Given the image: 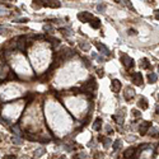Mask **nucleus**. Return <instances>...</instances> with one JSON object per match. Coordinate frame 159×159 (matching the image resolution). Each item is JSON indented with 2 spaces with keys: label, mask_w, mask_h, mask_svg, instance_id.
<instances>
[{
  "label": "nucleus",
  "mask_w": 159,
  "mask_h": 159,
  "mask_svg": "<svg viewBox=\"0 0 159 159\" xmlns=\"http://www.w3.org/2000/svg\"><path fill=\"white\" fill-rule=\"evenodd\" d=\"M15 78H17V75H15V74H14L13 71H10V73H9V76H8V80H12V79H15Z\"/></svg>",
  "instance_id": "7c9ffc66"
},
{
  "label": "nucleus",
  "mask_w": 159,
  "mask_h": 159,
  "mask_svg": "<svg viewBox=\"0 0 159 159\" xmlns=\"http://www.w3.org/2000/svg\"><path fill=\"white\" fill-rule=\"evenodd\" d=\"M158 98H159V95H158Z\"/></svg>",
  "instance_id": "a18cd8bd"
},
{
  "label": "nucleus",
  "mask_w": 159,
  "mask_h": 159,
  "mask_svg": "<svg viewBox=\"0 0 159 159\" xmlns=\"http://www.w3.org/2000/svg\"><path fill=\"white\" fill-rule=\"evenodd\" d=\"M38 141H40V143H42V144H46V143H49V141H50V139H49V138H46V136H42V138H40V139H38Z\"/></svg>",
  "instance_id": "cd10ccee"
},
{
  "label": "nucleus",
  "mask_w": 159,
  "mask_h": 159,
  "mask_svg": "<svg viewBox=\"0 0 159 159\" xmlns=\"http://www.w3.org/2000/svg\"><path fill=\"white\" fill-rule=\"evenodd\" d=\"M97 74H98V76H99V78H102V76H103V70H102V69L97 70Z\"/></svg>",
  "instance_id": "c9c22d12"
},
{
  "label": "nucleus",
  "mask_w": 159,
  "mask_h": 159,
  "mask_svg": "<svg viewBox=\"0 0 159 159\" xmlns=\"http://www.w3.org/2000/svg\"><path fill=\"white\" fill-rule=\"evenodd\" d=\"M121 145H122V141H121V140H116V141L113 143V150H118L121 148Z\"/></svg>",
  "instance_id": "aec40b11"
},
{
  "label": "nucleus",
  "mask_w": 159,
  "mask_h": 159,
  "mask_svg": "<svg viewBox=\"0 0 159 159\" xmlns=\"http://www.w3.org/2000/svg\"><path fill=\"white\" fill-rule=\"evenodd\" d=\"M9 33V29L8 28H5V27H0V35H8Z\"/></svg>",
  "instance_id": "a878e982"
},
{
  "label": "nucleus",
  "mask_w": 159,
  "mask_h": 159,
  "mask_svg": "<svg viewBox=\"0 0 159 159\" xmlns=\"http://www.w3.org/2000/svg\"><path fill=\"white\" fill-rule=\"evenodd\" d=\"M135 148H129V149H126V150H125V153H124V155H125V157H126L127 159L129 158H131L132 157V155H135Z\"/></svg>",
  "instance_id": "f8f14e48"
},
{
  "label": "nucleus",
  "mask_w": 159,
  "mask_h": 159,
  "mask_svg": "<svg viewBox=\"0 0 159 159\" xmlns=\"http://www.w3.org/2000/svg\"><path fill=\"white\" fill-rule=\"evenodd\" d=\"M43 29H45L46 32H52V27H51L50 24H45L43 25Z\"/></svg>",
  "instance_id": "c756f323"
},
{
  "label": "nucleus",
  "mask_w": 159,
  "mask_h": 159,
  "mask_svg": "<svg viewBox=\"0 0 159 159\" xmlns=\"http://www.w3.org/2000/svg\"><path fill=\"white\" fill-rule=\"evenodd\" d=\"M134 95H135V90L132 89V88L127 87L126 89H125V99H126V101H130V99H132Z\"/></svg>",
  "instance_id": "1a4fd4ad"
},
{
  "label": "nucleus",
  "mask_w": 159,
  "mask_h": 159,
  "mask_svg": "<svg viewBox=\"0 0 159 159\" xmlns=\"http://www.w3.org/2000/svg\"><path fill=\"white\" fill-rule=\"evenodd\" d=\"M155 112L159 114V104H157V107H155Z\"/></svg>",
  "instance_id": "a19ab883"
},
{
  "label": "nucleus",
  "mask_w": 159,
  "mask_h": 159,
  "mask_svg": "<svg viewBox=\"0 0 159 159\" xmlns=\"http://www.w3.org/2000/svg\"><path fill=\"white\" fill-rule=\"evenodd\" d=\"M89 24H90V27H92V28L98 29L99 27H101V20H99L98 18H93V19L89 22Z\"/></svg>",
  "instance_id": "9b49d317"
},
{
  "label": "nucleus",
  "mask_w": 159,
  "mask_h": 159,
  "mask_svg": "<svg viewBox=\"0 0 159 159\" xmlns=\"http://www.w3.org/2000/svg\"><path fill=\"white\" fill-rule=\"evenodd\" d=\"M46 40H47L49 42H51V43H52L54 46H59V45H60V40H59V38H55V37H51V36H49V37H46Z\"/></svg>",
  "instance_id": "4468645a"
},
{
  "label": "nucleus",
  "mask_w": 159,
  "mask_h": 159,
  "mask_svg": "<svg viewBox=\"0 0 159 159\" xmlns=\"http://www.w3.org/2000/svg\"><path fill=\"white\" fill-rule=\"evenodd\" d=\"M157 79H158V75L155 73L148 74V82H149V83H155V82H157Z\"/></svg>",
  "instance_id": "dca6fc26"
},
{
  "label": "nucleus",
  "mask_w": 159,
  "mask_h": 159,
  "mask_svg": "<svg viewBox=\"0 0 159 159\" xmlns=\"http://www.w3.org/2000/svg\"><path fill=\"white\" fill-rule=\"evenodd\" d=\"M111 89H112V92H114V93H118L121 89V82L118 79H113L112 82H111Z\"/></svg>",
  "instance_id": "0eeeda50"
},
{
  "label": "nucleus",
  "mask_w": 159,
  "mask_h": 159,
  "mask_svg": "<svg viewBox=\"0 0 159 159\" xmlns=\"http://www.w3.org/2000/svg\"><path fill=\"white\" fill-rule=\"evenodd\" d=\"M93 15H92V13H88V12H82L78 14V19L80 22H83V23H89V22L93 19Z\"/></svg>",
  "instance_id": "f03ea898"
},
{
  "label": "nucleus",
  "mask_w": 159,
  "mask_h": 159,
  "mask_svg": "<svg viewBox=\"0 0 159 159\" xmlns=\"http://www.w3.org/2000/svg\"><path fill=\"white\" fill-rule=\"evenodd\" d=\"M17 157H15V155H12V154H10V155H4V159H15Z\"/></svg>",
  "instance_id": "72a5a7b5"
},
{
  "label": "nucleus",
  "mask_w": 159,
  "mask_h": 159,
  "mask_svg": "<svg viewBox=\"0 0 159 159\" xmlns=\"http://www.w3.org/2000/svg\"><path fill=\"white\" fill-rule=\"evenodd\" d=\"M42 154H45V149H43V148H40V149L36 150V155H37V157H41Z\"/></svg>",
  "instance_id": "bb28decb"
},
{
  "label": "nucleus",
  "mask_w": 159,
  "mask_h": 159,
  "mask_svg": "<svg viewBox=\"0 0 159 159\" xmlns=\"http://www.w3.org/2000/svg\"><path fill=\"white\" fill-rule=\"evenodd\" d=\"M95 47H97L99 52L103 54L104 56H108V55H109V50L107 49V47L103 45V43H101V42H95Z\"/></svg>",
  "instance_id": "6e6552de"
},
{
  "label": "nucleus",
  "mask_w": 159,
  "mask_h": 159,
  "mask_svg": "<svg viewBox=\"0 0 159 159\" xmlns=\"http://www.w3.org/2000/svg\"><path fill=\"white\" fill-rule=\"evenodd\" d=\"M132 113H134V116H136V117H140V116H141V113H140L139 112V111H136V109H132Z\"/></svg>",
  "instance_id": "f704fd0d"
},
{
  "label": "nucleus",
  "mask_w": 159,
  "mask_h": 159,
  "mask_svg": "<svg viewBox=\"0 0 159 159\" xmlns=\"http://www.w3.org/2000/svg\"><path fill=\"white\" fill-rule=\"evenodd\" d=\"M158 71H159V66H158Z\"/></svg>",
  "instance_id": "c03bdc74"
},
{
  "label": "nucleus",
  "mask_w": 159,
  "mask_h": 159,
  "mask_svg": "<svg viewBox=\"0 0 159 159\" xmlns=\"http://www.w3.org/2000/svg\"><path fill=\"white\" fill-rule=\"evenodd\" d=\"M101 127H102V118H97L93 124V129L95 131H98V130H101Z\"/></svg>",
  "instance_id": "2eb2a0df"
},
{
  "label": "nucleus",
  "mask_w": 159,
  "mask_h": 159,
  "mask_svg": "<svg viewBox=\"0 0 159 159\" xmlns=\"http://www.w3.org/2000/svg\"><path fill=\"white\" fill-rule=\"evenodd\" d=\"M3 14H5V10L4 9H0V15H3Z\"/></svg>",
  "instance_id": "37998d69"
},
{
  "label": "nucleus",
  "mask_w": 159,
  "mask_h": 159,
  "mask_svg": "<svg viewBox=\"0 0 159 159\" xmlns=\"http://www.w3.org/2000/svg\"><path fill=\"white\" fill-rule=\"evenodd\" d=\"M35 97H36V95L33 94V93H28L27 95H25L24 99H25V102H27V104H29V103H31L33 99H35Z\"/></svg>",
  "instance_id": "a211bd4d"
},
{
  "label": "nucleus",
  "mask_w": 159,
  "mask_h": 159,
  "mask_svg": "<svg viewBox=\"0 0 159 159\" xmlns=\"http://www.w3.org/2000/svg\"><path fill=\"white\" fill-rule=\"evenodd\" d=\"M138 104H139V107H140L141 109H146V108H148V101H146V99L144 98V97L139 99Z\"/></svg>",
  "instance_id": "ddd939ff"
},
{
  "label": "nucleus",
  "mask_w": 159,
  "mask_h": 159,
  "mask_svg": "<svg viewBox=\"0 0 159 159\" xmlns=\"http://www.w3.org/2000/svg\"><path fill=\"white\" fill-rule=\"evenodd\" d=\"M95 88H97V84H95L94 78H90L88 82H85L82 85V90L83 92H90V90H94Z\"/></svg>",
  "instance_id": "f257e3e1"
},
{
  "label": "nucleus",
  "mask_w": 159,
  "mask_h": 159,
  "mask_svg": "<svg viewBox=\"0 0 159 159\" xmlns=\"http://www.w3.org/2000/svg\"><path fill=\"white\" fill-rule=\"evenodd\" d=\"M12 129H13V131L15 132L17 135H19V134H20V131H19V127H18V126H13Z\"/></svg>",
  "instance_id": "473e14b6"
},
{
  "label": "nucleus",
  "mask_w": 159,
  "mask_h": 159,
  "mask_svg": "<svg viewBox=\"0 0 159 159\" xmlns=\"http://www.w3.org/2000/svg\"><path fill=\"white\" fill-rule=\"evenodd\" d=\"M79 159H87L85 153H80V154H79Z\"/></svg>",
  "instance_id": "e433bc0d"
},
{
  "label": "nucleus",
  "mask_w": 159,
  "mask_h": 159,
  "mask_svg": "<svg viewBox=\"0 0 159 159\" xmlns=\"http://www.w3.org/2000/svg\"><path fill=\"white\" fill-rule=\"evenodd\" d=\"M24 138L27 139V140H29V141H37V140L40 139V138H37V136H33L32 134H25Z\"/></svg>",
  "instance_id": "6ab92c4d"
},
{
  "label": "nucleus",
  "mask_w": 159,
  "mask_h": 159,
  "mask_svg": "<svg viewBox=\"0 0 159 159\" xmlns=\"http://www.w3.org/2000/svg\"><path fill=\"white\" fill-rule=\"evenodd\" d=\"M12 141H13L14 145H20V144H22V139L18 138V136H14V138L12 139Z\"/></svg>",
  "instance_id": "412c9836"
},
{
  "label": "nucleus",
  "mask_w": 159,
  "mask_h": 159,
  "mask_svg": "<svg viewBox=\"0 0 159 159\" xmlns=\"http://www.w3.org/2000/svg\"><path fill=\"white\" fill-rule=\"evenodd\" d=\"M121 62H122L126 68H134V65H135L134 60H132V59L129 56V55H126V54L121 55Z\"/></svg>",
  "instance_id": "7ed1b4c3"
},
{
  "label": "nucleus",
  "mask_w": 159,
  "mask_h": 159,
  "mask_svg": "<svg viewBox=\"0 0 159 159\" xmlns=\"http://www.w3.org/2000/svg\"><path fill=\"white\" fill-rule=\"evenodd\" d=\"M94 158L95 159H103V154L102 153H95L94 154Z\"/></svg>",
  "instance_id": "2f4dec72"
},
{
  "label": "nucleus",
  "mask_w": 159,
  "mask_h": 159,
  "mask_svg": "<svg viewBox=\"0 0 159 159\" xmlns=\"http://www.w3.org/2000/svg\"><path fill=\"white\" fill-rule=\"evenodd\" d=\"M154 17H155V19H159V10H155L154 12Z\"/></svg>",
  "instance_id": "58836bf2"
},
{
  "label": "nucleus",
  "mask_w": 159,
  "mask_h": 159,
  "mask_svg": "<svg viewBox=\"0 0 159 159\" xmlns=\"http://www.w3.org/2000/svg\"><path fill=\"white\" fill-rule=\"evenodd\" d=\"M129 159H138V154L132 155V157H131V158H129Z\"/></svg>",
  "instance_id": "79ce46f5"
},
{
  "label": "nucleus",
  "mask_w": 159,
  "mask_h": 159,
  "mask_svg": "<svg viewBox=\"0 0 159 159\" xmlns=\"http://www.w3.org/2000/svg\"><path fill=\"white\" fill-rule=\"evenodd\" d=\"M141 62H143V65H141V66H143V68H145V69L150 66V65H149V60H148V59H143Z\"/></svg>",
  "instance_id": "393cba45"
},
{
  "label": "nucleus",
  "mask_w": 159,
  "mask_h": 159,
  "mask_svg": "<svg viewBox=\"0 0 159 159\" xmlns=\"http://www.w3.org/2000/svg\"><path fill=\"white\" fill-rule=\"evenodd\" d=\"M84 65H85L87 68H89V66H90V62H89V61H87L85 59H84Z\"/></svg>",
  "instance_id": "ea45409f"
},
{
  "label": "nucleus",
  "mask_w": 159,
  "mask_h": 159,
  "mask_svg": "<svg viewBox=\"0 0 159 159\" xmlns=\"http://www.w3.org/2000/svg\"><path fill=\"white\" fill-rule=\"evenodd\" d=\"M129 35L134 36V35H136V31H135V29H129Z\"/></svg>",
  "instance_id": "4c0bfd02"
},
{
  "label": "nucleus",
  "mask_w": 159,
  "mask_h": 159,
  "mask_svg": "<svg viewBox=\"0 0 159 159\" xmlns=\"http://www.w3.org/2000/svg\"><path fill=\"white\" fill-rule=\"evenodd\" d=\"M131 79H132V83H134L135 85H143V75L140 73H134Z\"/></svg>",
  "instance_id": "423d86ee"
},
{
  "label": "nucleus",
  "mask_w": 159,
  "mask_h": 159,
  "mask_svg": "<svg viewBox=\"0 0 159 159\" xmlns=\"http://www.w3.org/2000/svg\"><path fill=\"white\" fill-rule=\"evenodd\" d=\"M150 125H151V124L149 122V121H144V122L139 126V134H140V135H145L146 132L149 131Z\"/></svg>",
  "instance_id": "39448f33"
},
{
  "label": "nucleus",
  "mask_w": 159,
  "mask_h": 159,
  "mask_svg": "<svg viewBox=\"0 0 159 159\" xmlns=\"http://www.w3.org/2000/svg\"><path fill=\"white\" fill-rule=\"evenodd\" d=\"M104 9H106V5L104 4H98L97 5V10H98L99 13H103V12H104Z\"/></svg>",
  "instance_id": "b1692460"
},
{
  "label": "nucleus",
  "mask_w": 159,
  "mask_h": 159,
  "mask_svg": "<svg viewBox=\"0 0 159 159\" xmlns=\"http://www.w3.org/2000/svg\"><path fill=\"white\" fill-rule=\"evenodd\" d=\"M148 132H149V135H150V136H157V138H159V131H158L155 127H150Z\"/></svg>",
  "instance_id": "f3484780"
},
{
  "label": "nucleus",
  "mask_w": 159,
  "mask_h": 159,
  "mask_svg": "<svg viewBox=\"0 0 159 159\" xmlns=\"http://www.w3.org/2000/svg\"><path fill=\"white\" fill-rule=\"evenodd\" d=\"M25 40H27V37L25 36H22V37H19V38L17 40V43H15V46H17V49L18 50H20V51H25V49H27V41H25Z\"/></svg>",
  "instance_id": "20e7f679"
},
{
  "label": "nucleus",
  "mask_w": 159,
  "mask_h": 159,
  "mask_svg": "<svg viewBox=\"0 0 159 159\" xmlns=\"http://www.w3.org/2000/svg\"><path fill=\"white\" fill-rule=\"evenodd\" d=\"M60 5V1H42V6H49V8H59Z\"/></svg>",
  "instance_id": "9d476101"
},
{
  "label": "nucleus",
  "mask_w": 159,
  "mask_h": 159,
  "mask_svg": "<svg viewBox=\"0 0 159 159\" xmlns=\"http://www.w3.org/2000/svg\"><path fill=\"white\" fill-rule=\"evenodd\" d=\"M79 46L82 47L83 50H88V49H89V45H87V42H80Z\"/></svg>",
  "instance_id": "c85d7f7f"
},
{
  "label": "nucleus",
  "mask_w": 159,
  "mask_h": 159,
  "mask_svg": "<svg viewBox=\"0 0 159 159\" xmlns=\"http://www.w3.org/2000/svg\"><path fill=\"white\" fill-rule=\"evenodd\" d=\"M111 143H112V141H111L109 138H104V140H103V146L107 149L108 146H111Z\"/></svg>",
  "instance_id": "4be33fe9"
},
{
  "label": "nucleus",
  "mask_w": 159,
  "mask_h": 159,
  "mask_svg": "<svg viewBox=\"0 0 159 159\" xmlns=\"http://www.w3.org/2000/svg\"><path fill=\"white\" fill-rule=\"evenodd\" d=\"M60 32L64 36H70V35H71V32H70L69 29H66V28H60Z\"/></svg>",
  "instance_id": "5701e85b"
}]
</instances>
